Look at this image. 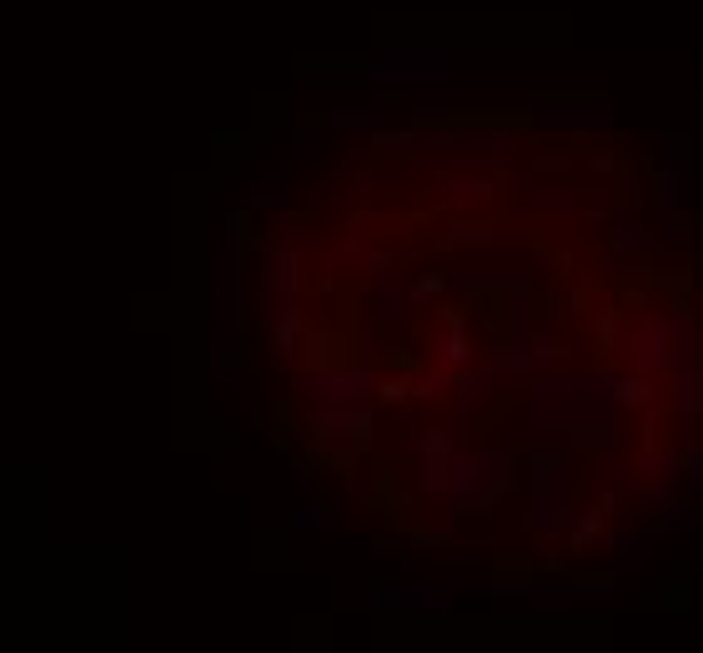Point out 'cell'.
Masks as SVG:
<instances>
[{"instance_id": "6", "label": "cell", "mask_w": 703, "mask_h": 653, "mask_svg": "<svg viewBox=\"0 0 703 653\" xmlns=\"http://www.w3.org/2000/svg\"><path fill=\"white\" fill-rule=\"evenodd\" d=\"M292 392H301L307 403H372L378 372H372V367L312 362V367H297V372H292Z\"/></svg>"}, {"instance_id": "35", "label": "cell", "mask_w": 703, "mask_h": 653, "mask_svg": "<svg viewBox=\"0 0 703 653\" xmlns=\"http://www.w3.org/2000/svg\"><path fill=\"white\" fill-rule=\"evenodd\" d=\"M482 146H493V151H513V157H528L533 151V131L528 126H488L478 136Z\"/></svg>"}, {"instance_id": "40", "label": "cell", "mask_w": 703, "mask_h": 653, "mask_svg": "<svg viewBox=\"0 0 703 653\" xmlns=\"http://www.w3.org/2000/svg\"><path fill=\"white\" fill-rule=\"evenodd\" d=\"M447 292V276L443 272H422V276H412V282H407V301H412V307H428V301H437Z\"/></svg>"}, {"instance_id": "9", "label": "cell", "mask_w": 703, "mask_h": 653, "mask_svg": "<svg viewBox=\"0 0 703 653\" xmlns=\"http://www.w3.org/2000/svg\"><path fill=\"white\" fill-rule=\"evenodd\" d=\"M367 608L382 618H447L457 608L453 583H378Z\"/></svg>"}, {"instance_id": "21", "label": "cell", "mask_w": 703, "mask_h": 653, "mask_svg": "<svg viewBox=\"0 0 703 653\" xmlns=\"http://www.w3.org/2000/svg\"><path fill=\"white\" fill-rule=\"evenodd\" d=\"M528 282H533V267H462V272H447V287L493 301H503L508 292L528 287Z\"/></svg>"}, {"instance_id": "24", "label": "cell", "mask_w": 703, "mask_h": 653, "mask_svg": "<svg viewBox=\"0 0 703 653\" xmlns=\"http://www.w3.org/2000/svg\"><path fill=\"white\" fill-rule=\"evenodd\" d=\"M261 301V326H267V337L282 357H292L301 347V312H297V297H257Z\"/></svg>"}, {"instance_id": "29", "label": "cell", "mask_w": 703, "mask_h": 653, "mask_svg": "<svg viewBox=\"0 0 703 653\" xmlns=\"http://www.w3.org/2000/svg\"><path fill=\"white\" fill-rule=\"evenodd\" d=\"M207 362L217 378H226V372H242L247 367V337H242V326H217L207 342Z\"/></svg>"}, {"instance_id": "26", "label": "cell", "mask_w": 703, "mask_h": 653, "mask_svg": "<svg viewBox=\"0 0 703 653\" xmlns=\"http://www.w3.org/2000/svg\"><path fill=\"white\" fill-rule=\"evenodd\" d=\"M603 533H608V508H603V503H593V508H578L574 513V522H568L563 543H568V553H574V558H588V553L603 549Z\"/></svg>"}, {"instance_id": "17", "label": "cell", "mask_w": 703, "mask_h": 653, "mask_svg": "<svg viewBox=\"0 0 703 653\" xmlns=\"http://www.w3.org/2000/svg\"><path fill=\"white\" fill-rule=\"evenodd\" d=\"M222 267H226V326H242V301H247V217L242 211L222 217Z\"/></svg>"}, {"instance_id": "45", "label": "cell", "mask_w": 703, "mask_h": 653, "mask_svg": "<svg viewBox=\"0 0 703 653\" xmlns=\"http://www.w3.org/2000/svg\"><path fill=\"white\" fill-rule=\"evenodd\" d=\"M497 236H508V232H497V226H453L447 242H453V247H488Z\"/></svg>"}, {"instance_id": "33", "label": "cell", "mask_w": 703, "mask_h": 653, "mask_svg": "<svg viewBox=\"0 0 703 653\" xmlns=\"http://www.w3.org/2000/svg\"><path fill=\"white\" fill-rule=\"evenodd\" d=\"M367 151H372V157H412L417 126H372L367 131Z\"/></svg>"}, {"instance_id": "36", "label": "cell", "mask_w": 703, "mask_h": 653, "mask_svg": "<svg viewBox=\"0 0 703 653\" xmlns=\"http://www.w3.org/2000/svg\"><path fill=\"white\" fill-rule=\"evenodd\" d=\"M247 211H251V217H282V211H292V192H287V186H276V182L251 186V192H247Z\"/></svg>"}, {"instance_id": "11", "label": "cell", "mask_w": 703, "mask_h": 653, "mask_svg": "<svg viewBox=\"0 0 703 653\" xmlns=\"http://www.w3.org/2000/svg\"><path fill=\"white\" fill-rule=\"evenodd\" d=\"M613 599V574L608 578H563V574H543L528 588V608L547 618H568L578 614L583 603H603Z\"/></svg>"}, {"instance_id": "34", "label": "cell", "mask_w": 703, "mask_h": 653, "mask_svg": "<svg viewBox=\"0 0 703 653\" xmlns=\"http://www.w3.org/2000/svg\"><path fill=\"white\" fill-rule=\"evenodd\" d=\"M372 126H378L372 106H332V116H326V131H337V136H367Z\"/></svg>"}, {"instance_id": "13", "label": "cell", "mask_w": 703, "mask_h": 653, "mask_svg": "<svg viewBox=\"0 0 703 653\" xmlns=\"http://www.w3.org/2000/svg\"><path fill=\"white\" fill-rule=\"evenodd\" d=\"M578 392L588 403H608L618 407L624 418H639L653 407V382L628 372V367H593V372H578Z\"/></svg>"}, {"instance_id": "46", "label": "cell", "mask_w": 703, "mask_h": 653, "mask_svg": "<svg viewBox=\"0 0 703 653\" xmlns=\"http://www.w3.org/2000/svg\"><path fill=\"white\" fill-rule=\"evenodd\" d=\"M583 171H588V176H603V182H608V176H618V151H588Z\"/></svg>"}, {"instance_id": "43", "label": "cell", "mask_w": 703, "mask_h": 653, "mask_svg": "<svg viewBox=\"0 0 703 653\" xmlns=\"http://www.w3.org/2000/svg\"><path fill=\"white\" fill-rule=\"evenodd\" d=\"M287 146H292V161H312L317 151H322V131L317 126H292Z\"/></svg>"}, {"instance_id": "3", "label": "cell", "mask_w": 703, "mask_h": 653, "mask_svg": "<svg viewBox=\"0 0 703 653\" xmlns=\"http://www.w3.org/2000/svg\"><path fill=\"white\" fill-rule=\"evenodd\" d=\"M307 432L326 457H357L372 447V432H378V412L372 403H312L307 412Z\"/></svg>"}, {"instance_id": "14", "label": "cell", "mask_w": 703, "mask_h": 653, "mask_svg": "<svg viewBox=\"0 0 703 653\" xmlns=\"http://www.w3.org/2000/svg\"><path fill=\"white\" fill-rule=\"evenodd\" d=\"M508 387L503 382V372H497L493 362L482 367H447V418H453V428H468V418L478 412V407H488L497 397V392Z\"/></svg>"}, {"instance_id": "15", "label": "cell", "mask_w": 703, "mask_h": 653, "mask_svg": "<svg viewBox=\"0 0 703 653\" xmlns=\"http://www.w3.org/2000/svg\"><path fill=\"white\" fill-rule=\"evenodd\" d=\"M558 357H563L558 353V337H553L547 326H538V332H528V337H508L493 357H488V362L503 372V382H508V387H522V382L533 378V372L553 367Z\"/></svg>"}, {"instance_id": "48", "label": "cell", "mask_w": 703, "mask_h": 653, "mask_svg": "<svg viewBox=\"0 0 703 653\" xmlns=\"http://www.w3.org/2000/svg\"><path fill=\"white\" fill-rule=\"evenodd\" d=\"M689 282H693V292H699V301H703V247H693V261H689Z\"/></svg>"}, {"instance_id": "4", "label": "cell", "mask_w": 703, "mask_h": 653, "mask_svg": "<svg viewBox=\"0 0 703 653\" xmlns=\"http://www.w3.org/2000/svg\"><path fill=\"white\" fill-rule=\"evenodd\" d=\"M618 353H624V367L639 372V378H664L668 372V357H674V312L668 301H649L633 326L618 332Z\"/></svg>"}, {"instance_id": "31", "label": "cell", "mask_w": 703, "mask_h": 653, "mask_svg": "<svg viewBox=\"0 0 703 653\" xmlns=\"http://www.w3.org/2000/svg\"><path fill=\"white\" fill-rule=\"evenodd\" d=\"M407 282H412V276H407ZM407 282H378V287H367V322H378V326L397 322L403 307H412V301H407Z\"/></svg>"}, {"instance_id": "47", "label": "cell", "mask_w": 703, "mask_h": 653, "mask_svg": "<svg viewBox=\"0 0 703 653\" xmlns=\"http://www.w3.org/2000/svg\"><path fill=\"white\" fill-rule=\"evenodd\" d=\"M412 543L417 549H447V543H453V528H417Z\"/></svg>"}, {"instance_id": "25", "label": "cell", "mask_w": 703, "mask_h": 653, "mask_svg": "<svg viewBox=\"0 0 703 653\" xmlns=\"http://www.w3.org/2000/svg\"><path fill=\"white\" fill-rule=\"evenodd\" d=\"M522 201H528V211H538V217H574V211L583 207V192H578V182H568V176H538V182L522 192Z\"/></svg>"}, {"instance_id": "27", "label": "cell", "mask_w": 703, "mask_h": 653, "mask_svg": "<svg viewBox=\"0 0 703 653\" xmlns=\"http://www.w3.org/2000/svg\"><path fill=\"white\" fill-rule=\"evenodd\" d=\"M538 326H543V297H538V287L528 282V287L503 297V332H508V337H528Z\"/></svg>"}, {"instance_id": "8", "label": "cell", "mask_w": 703, "mask_h": 653, "mask_svg": "<svg viewBox=\"0 0 703 653\" xmlns=\"http://www.w3.org/2000/svg\"><path fill=\"white\" fill-rule=\"evenodd\" d=\"M563 443L574 447V457H613V453H624V443H628V418L618 407L588 403L583 397L568 432H563Z\"/></svg>"}, {"instance_id": "39", "label": "cell", "mask_w": 703, "mask_h": 653, "mask_svg": "<svg viewBox=\"0 0 703 653\" xmlns=\"http://www.w3.org/2000/svg\"><path fill=\"white\" fill-rule=\"evenodd\" d=\"M447 397V367L437 362L432 372H412V403H443Z\"/></svg>"}, {"instance_id": "28", "label": "cell", "mask_w": 703, "mask_h": 653, "mask_svg": "<svg viewBox=\"0 0 703 653\" xmlns=\"http://www.w3.org/2000/svg\"><path fill=\"white\" fill-rule=\"evenodd\" d=\"M337 528V518L322 508V503H312L307 493H292L287 497V533L292 538H326Z\"/></svg>"}, {"instance_id": "1", "label": "cell", "mask_w": 703, "mask_h": 653, "mask_svg": "<svg viewBox=\"0 0 703 653\" xmlns=\"http://www.w3.org/2000/svg\"><path fill=\"white\" fill-rule=\"evenodd\" d=\"M522 483V457L513 447H468L457 443L447 468V508L453 518H493L497 497Z\"/></svg>"}, {"instance_id": "30", "label": "cell", "mask_w": 703, "mask_h": 653, "mask_svg": "<svg viewBox=\"0 0 703 653\" xmlns=\"http://www.w3.org/2000/svg\"><path fill=\"white\" fill-rule=\"evenodd\" d=\"M437 322L447 326L443 347H437V362H443V367H468L472 362V332H468V322H462L453 307H437Z\"/></svg>"}, {"instance_id": "22", "label": "cell", "mask_w": 703, "mask_h": 653, "mask_svg": "<svg viewBox=\"0 0 703 653\" xmlns=\"http://www.w3.org/2000/svg\"><path fill=\"white\" fill-rule=\"evenodd\" d=\"M372 226H378V217H372V211H357V217L342 226L337 242H332V247H326V257H322L326 276L362 272V251H367V236H372Z\"/></svg>"}, {"instance_id": "32", "label": "cell", "mask_w": 703, "mask_h": 653, "mask_svg": "<svg viewBox=\"0 0 703 653\" xmlns=\"http://www.w3.org/2000/svg\"><path fill=\"white\" fill-rule=\"evenodd\" d=\"M639 472L643 483H664V488H678V478H683V447H658L649 443L639 457Z\"/></svg>"}, {"instance_id": "42", "label": "cell", "mask_w": 703, "mask_h": 653, "mask_svg": "<svg viewBox=\"0 0 703 653\" xmlns=\"http://www.w3.org/2000/svg\"><path fill=\"white\" fill-rule=\"evenodd\" d=\"M378 403H387V407H403V403H412V372H392V378H378V392H372Z\"/></svg>"}, {"instance_id": "23", "label": "cell", "mask_w": 703, "mask_h": 653, "mask_svg": "<svg viewBox=\"0 0 703 653\" xmlns=\"http://www.w3.org/2000/svg\"><path fill=\"white\" fill-rule=\"evenodd\" d=\"M653 543V533L643 528V518H618V522H608V533H603V549L599 553H608V574L618 578V574H628L633 563H639V553Z\"/></svg>"}, {"instance_id": "20", "label": "cell", "mask_w": 703, "mask_h": 653, "mask_svg": "<svg viewBox=\"0 0 703 653\" xmlns=\"http://www.w3.org/2000/svg\"><path fill=\"white\" fill-rule=\"evenodd\" d=\"M257 257H261V297H297L301 261L287 236H261Z\"/></svg>"}, {"instance_id": "16", "label": "cell", "mask_w": 703, "mask_h": 653, "mask_svg": "<svg viewBox=\"0 0 703 653\" xmlns=\"http://www.w3.org/2000/svg\"><path fill=\"white\" fill-rule=\"evenodd\" d=\"M503 176H482V171H453V176H432V196L443 211H468V207H503L508 201Z\"/></svg>"}, {"instance_id": "49", "label": "cell", "mask_w": 703, "mask_h": 653, "mask_svg": "<svg viewBox=\"0 0 703 653\" xmlns=\"http://www.w3.org/2000/svg\"><path fill=\"white\" fill-rule=\"evenodd\" d=\"M543 574H563V553H558V549H547V553H543Z\"/></svg>"}, {"instance_id": "37", "label": "cell", "mask_w": 703, "mask_h": 653, "mask_svg": "<svg viewBox=\"0 0 703 653\" xmlns=\"http://www.w3.org/2000/svg\"><path fill=\"white\" fill-rule=\"evenodd\" d=\"M693 528H699V513H693L689 497H674V503L658 513V533L664 538H693Z\"/></svg>"}, {"instance_id": "12", "label": "cell", "mask_w": 703, "mask_h": 653, "mask_svg": "<svg viewBox=\"0 0 703 653\" xmlns=\"http://www.w3.org/2000/svg\"><path fill=\"white\" fill-rule=\"evenodd\" d=\"M649 217L658 222H693L699 217V167H678V161L658 157L649 176Z\"/></svg>"}, {"instance_id": "5", "label": "cell", "mask_w": 703, "mask_h": 653, "mask_svg": "<svg viewBox=\"0 0 703 653\" xmlns=\"http://www.w3.org/2000/svg\"><path fill=\"white\" fill-rule=\"evenodd\" d=\"M522 387H528V428H533V438H563L578 412V403H583L578 372H563V367L553 362V367H543V372H533Z\"/></svg>"}, {"instance_id": "19", "label": "cell", "mask_w": 703, "mask_h": 653, "mask_svg": "<svg viewBox=\"0 0 703 653\" xmlns=\"http://www.w3.org/2000/svg\"><path fill=\"white\" fill-rule=\"evenodd\" d=\"M608 247L618 257H649L658 251V232H653V217H643L639 196H628L608 211Z\"/></svg>"}, {"instance_id": "41", "label": "cell", "mask_w": 703, "mask_h": 653, "mask_svg": "<svg viewBox=\"0 0 703 653\" xmlns=\"http://www.w3.org/2000/svg\"><path fill=\"white\" fill-rule=\"evenodd\" d=\"M593 332H599L603 347H618V332H624V312H618L613 301H599V307H593Z\"/></svg>"}, {"instance_id": "2", "label": "cell", "mask_w": 703, "mask_h": 653, "mask_svg": "<svg viewBox=\"0 0 703 653\" xmlns=\"http://www.w3.org/2000/svg\"><path fill=\"white\" fill-rule=\"evenodd\" d=\"M522 483H528V513H533V533L543 543H563L568 522L578 513V457L574 447H538L522 463Z\"/></svg>"}, {"instance_id": "18", "label": "cell", "mask_w": 703, "mask_h": 653, "mask_svg": "<svg viewBox=\"0 0 703 653\" xmlns=\"http://www.w3.org/2000/svg\"><path fill=\"white\" fill-rule=\"evenodd\" d=\"M613 106H538L528 131L533 136H593L613 126Z\"/></svg>"}, {"instance_id": "38", "label": "cell", "mask_w": 703, "mask_h": 653, "mask_svg": "<svg viewBox=\"0 0 703 653\" xmlns=\"http://www.w3.org/2000/svg\"><path fill=\"white\" fill-rule=\"evenodd\" d=\"M528 167H533L538 176H574L578 151H528Z\"/></svg>"}, {"instance_id": "44", "label": "cell", "mask_w": 703, "mask_h": 653, "mask_svg": "<svg viewBox=\"0 0 703 653\" xmlns=\"http://www.w3.org/2000/svg\"><path fill=\"white\" fill-rule=\"evenodd\" d=\"M683 447V478H689V493L703 497V443L699 438H689V443H678Z\"/></svg>"}, {"instance_id": "7", "label": "cell", "mask_w": 703, "mask_h": 653, "mask_svg": "<svg viewBox=\"0 0 703 653\" xmlns=\"http://www.w3.org/2000/svg\"><path fill=\"white\" fill-rule=\"evenodd\" d=\"M457 71L453 51L437 46H378L367 56V76L372 81H407V86H428V81H447Z\"/></svg>"}, {"instance_id": "10", "label": "cell", "mask_w": 703, "mask_h": 653, "mask_svg": "<svg viewBox=\"0 0 703 653\" xmlns=\"http://www.w3.org/2000/svg\"><path fill=\"white\" fill-rule=\"evenodd\" d=\"M462 443V428H417L407 453H412V488L422 497H447V468Z\"/></svg>"}]
</instances>
